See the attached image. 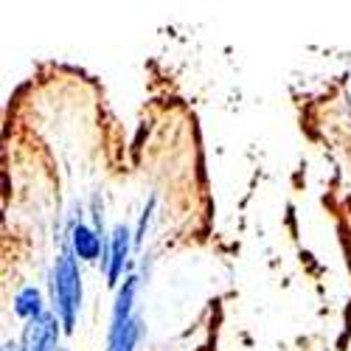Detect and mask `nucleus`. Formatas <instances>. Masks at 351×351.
Listing matches in <instances>:
<instances>
[{"label": "nucleus", "instance_id": "1", "mask_svg": "<svg viewBox=\"0 0 351 351\" xmlns=\"http://www.w3.org/2000/svg\"><path fill=\"white\" fill-rule=\"evenodd\" d=\"M53 309L56 317L62 320L65 332H73L76 324V312L82 304V278H79V267H76V258L71 253H62L56 258V267H53Z\"/></svg>", "mask_w": 351, "mask_h": 351}, {"label": "nucleus", "instance_id": "2", "mask_svg": "<svg viewBox=\"0 0 351 351\" xmlns=\"http://www.w3.org/2000/svg\"><path fill=\"white\" fill-rule=\"evenodd\" d=\"M60 326L62 320L56 312H45L40 320L25 324L23 332V351H56V340H60Z\"/></svg>", "mask_w": 351, "mask_h": 351}, {"label": "nucleus", "instance_id": "3", "mask_svg": "<svg viewBox=\"0 0 351 351\" xmlns=\"http://www.w3.org/2000/svg\"><path fill=\"white\" fill-rule=\"evenodd\" d=\"M135 289H138V278H127L124 287L119 289V298H115V306H112V326H110V346H115L124 332L130 329L132 324V301H135Z\"/></svg>", "mask_w": 351, "mask_h": 351}, {"label": "nucleus", "instance_id": "4", "mask_svg": "<svg viewBox=\"0 0 351 351\" xmlns=\"http://www.w3.org/2000/svg\"><path fill=\"white\" fill-rule=\"evenodd\" d=\"M127 256H130V230L124 225H115L112 237H110V250H107V261H104V270H107V284H119L124 265H127Z\"/></svg>", "mask_w": 351, "mask_h": 351}, {"label": "nucleus", "instance_id": "5", "mask_svg": "<svg viewBox=\"0 0 351 351\" xmlns=\"http://www.w3.org/2000/svg\"><path fill=\"white\" fill-rule=\"evenodd\" d=\"M71 245H73V253L79 258H84V261H96L99 253H101V237L96 230L87 228V225H73Z\"/></svg>", "mask_w": 351, "mask_h": 351}, {"label": "nucleus", "instance_id": "6", "mask_svg": "<svg viewBox=\"0 0 351 351\" xmlns=\"http://www.w3.org/2000/svg\"><path fill=\"white\" fill-rule=\"evenodd\" d=\"M14 312H17L20 317H25L28 324H32V320H40V317L45 315L40 289H37V287H23V289L17 292V298H14Z\"/></svg>", "mask_w": 351, "mask_h": 351}, {"label": "nucleus", "instance_id": "7", "mask_svg": "<svg viewBox=\"0 0 351 351\" xmlns=\"http://www.w3.org/2000/svg\"><path fill=\"white\" fill-rule=\"evenodd\" d=\"M138 335H141V326H138V320H132L130 329L124 332V337L115 343V346H110V351H132L135 343H138Z\"/></svg>", "mask_w": 351, "mask_h": 351}, {"label": "nucleus", "instance_id": "8", "mask_svg": "<svg viewBox=\"0 0 351 351\" xmlns=\"http://www.w3.org/2000/svg\"><path fill=\"white\" fill-rule=\"evenodd\" d=\"M3 351H23V348H17V346H12V343H6V346H3Z\"/></svg>", "mask_w": 351, "mask_h": 351}]
</instances>
